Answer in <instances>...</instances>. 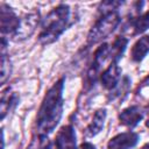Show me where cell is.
<instances>
[{
    "label": "cell",
    "mask_w": 149,
    "mask_h": 149,
    "mask_svg": "<svg viewBox=\"0 0 149 149\" xmlns=\"http://www.w3.org/2000/svg\"><path fill=\"white\" fill-rule=\"evenodd\" d=\"M148 52H149V35H143L133 44L130 50V59L134 63H140L144 59Z\"/></svg>",
    "instance_id": "cell-11"
},
{
    "label": "cell",
    "mask_w": 149,
    "mask_h": 149,
    "mask_svg": "<svg viewBox=\"0 0 149 149\" xmlns=\"http://www.w3.org/2000/svg\"><path fill=\"white\" fill-rule=\"evenodd\" d=\"M0 24L1 35L3 37H6V35L13 37L21 24V19L15 14L14 9L5 2H1L0 5Z\"/></svg>",
    "instance_id": "cell-4"
},
{
    "label": "cell",
    "mask_w": 149,
    "mask_h": 149,
    "mask_svg": "<svg viewBox=\"0 0 149 149\" xmlns=\"http://www.w3.org/2000/svg\"><path fill=\"white\" fill-rule=\"evenodd\" d=\"M121 22V16L118 10L100 14L99 19L92 26L87 34V44L93 45L102 42L108 36H111L114 30L119 27Z\"/></svg>",
    "instance_id": "cell-3"
},
{
    "label": "cell",
    "mask_w": 149,
    "mask_h": 149,
    "mask_svg": "<svg viewBox=\"0 0 149 149\" xmlns=\"http://www.w3.org/2000/svg\"><path fill=\"white\" fill-rule=\"evenodd\" d=\"M72 23L73 20L70 6L59 3L42 19L38 42L42 45L54 43Z\"/></svg>",
    "instance_id": "cell-2"
},
{
    "label": "cell",
    "mask_w": 149,
    "mask_h": 149,
    "mask_svg": "<svg viewBox=\"0 0 149 149\" xmlns=\"http://www.w3.org/2000/svg\"><path fill=\"white\" fill-rule=\"evenodd\" d=\"M12 73V63L9 61V57L6 52H1V74H0V83L3 85L6 80L10 77Z\"/></svg>",
    "instance_id": "cell-16"
},
{
    "label": "cell",
    "mask_w": 149,
    "mask_h": 149,
    "mask_svg": "<svg viewBox=\"0 0 149 149\" xmlns=\"http://www.w3.org/2000/svg\"><path fill=\"white\" fill-rule=\"evenodd\" d=\"M147 86H149V74L148 76H146L143 79H142V81H141V84H140V88H143V87H147Z\"/></svg>",
    "instance_id": "cell-19"
},
{
    "label": "cell",
    "mask_w": 149,
    "mask_h": 149,
    "mask_svg": "<svg viewBox=\"0 0 149 149\" xmlns=\"http://www.w3.org/2000/svg\"><path fill=\"white\" fill-rule=\"evenodd\" d=\"M143 116H144L143 109L136 105H133L120 112L119 121L122 126L127 128H134L140 123V121H142Z\"/></svg>",
    "instance_id": "cell-9"
},
{
    "label": "cell",
    "mask_w": 149,
    "mask_h": 149,
    "mask_svg": "<svg viewBox=\"0 0 149 149\" xmlns=\"http://www.w3.org/2000/svg\"><path fill=\"white\" fill-rule=\"evenodd\" d=\"M132 29L134 35L143 34L149 29V10L134 17V20L132 21Z\"/></svg>",
    "instance_id": "cell-15"
},
{
    "label": "cell",
    "mask_w": 149,
    "mask_h": 149,
    "mask_svg": "<svg viewBox=\"0 0 149 149\" xmlns=\"http://www.w3.org/2000/svg\"><path fill=\"white\" fill-rule=\"evenodd\" d=\"M29 149H58L55 141H50L45 135H38V140H36Z\"/></svg>",
    "instance_id": "cell-17"
},
{
    "label": "cell",
    "mask_w": 149,
    "mask_h": 149,
    "mask_svg": "<svg viewBox=\"0 0 149 149\" xmlns=\"http://www.w3.org/2000/svg\"><path fill=\"white\" fill-rule=\"evenodd\" d=\"M141 149H149V142H147L146 144H143V146L141 147Z\"/></svg>",
    "instance_id": "cell-20"
},
{
    "label": "cell",
    "mask_w": 149,
    "mask_h": 149,
    "mask_svg": "<svg viewBox=\"0 0 149 149\" xmlns=\"http://www.w3.org/2000/svg\"><path fill=\"white\" fill-rule=\"evenodd\" d=\"M64 78L58 79L47 91L36 116L38 135L48 136L58 126L63 115V90Z\"/></svg>",
    "instance_id": "cell-1"
},
{
    "label": "cell",
    "mask_w": 149,
    "mask_h": 149,
    "mask_svg": "<svg viewBox=\"0 0 149 149\" xmlns=\"http://www.w3.org/2000/svg\"><path fill=\"white\" fill-rule=\"evenodd\" d=\"M146 127L147 128H149V118L147 119V121H146Z\"/></svg>",
    "instance_id": "cell-21"
},
{
    "label": "cell",
    "mask_w": 149,
    "mask_h": 149,
    "mask_svg": "<svg viewBox=\"0 0 149 149\" xmlns=\"http://www.w3.org/2000/svg\"><path fill=\"white\" fill-rule=\"evenodd\" d=\"M121 68L118 63H111L101 73L99 77L100 84L104 88L112 91L121 80Z\"/></svg>",
    "instance_id": "cell-7"
},
{
    "label": "cell",
    "mask_w": 149,
    "mask_h": 149,
    "mask_svg": "<svg viewBox=\"0 0 149 149\" xmlns=\"http://www.w3.org/2000/svg\"><path fill=\"white\" fill-rule=\"evenodd\" d=\"M140 140V136L135 132H123L113 136L108 143L107 149H132L134 148Z\"/></svg>",
    "instance_id": "cell-6"
},
{
    "label": "cell",
    "mask_w": 149,
    "mask_h": 149,
    "mask_svg": "<svg viewBox=\"0 0 149 149\" xmlns=\"http://www.w3.org/2000/svg\"><path fill=\"white\" fill-rule=\"evenodd\" d=\"M40 22V14L38 12H31L27 14L23 19H21V24L13 38L15 41H22L31 36V34L35 31L36 27L38 26Z\"/></svg>",
    "instance_id": "cell-5"
},
{
    "label": "cell",
    "mask_w": 149,
    "mask_h": 149,
    "mask_svg": "<svg viewBox=\"0 0 149 149\" xmlns=\"http://www.w3.org/2000/svg\"><path fill=\"white\" fill-rule=\"evenodd\" d=\"M78 149H97V148H95V146L93 143H91L88 141H85V142L80 143V146L78 147Z\"/></svg>",
    "instance_id": "cell-18"
},
{
    "label": "cell",
    "mask_w": 149,
    "mask_h": 149,
    "mask_svg": "<svg viewBox=\"0 0 149 149\" xmlns=\"http://www.w3.org/2000/svg\"><path fill=\"white\" fill-rule=\"evenodd\" d=\"M147 108H148V109H149V104H148V105H147Z\"/></svg>",
    "instance_id": "cell-22"
},
{
    "label": "cell",
    "mask_w": 149,
    "mask_h": 149,
    "mask_svg": "<svg viewBox=\"0 0 149 149\" xmlns=\"http://www.w3.org/2000/svg\"><path fill=\"white\" fill-rule=\"evenodd\" d=\"M107 116V112L105 108H99L94 112L93 118L91 120V122L87 125V127L84 130V134L86 137H93L95 135H98L105 125V120Z\"/></svg>",
    "instance_id": "cell-10"
},
{
    "label": "cell",
    "mask_w": 149,
    "mask_h": 149,
    "mask_svg": "<svg viewBox=\"0 0 149 149\" xmlns=\"http://www.w3.org/2000/svg\"><path fill=\"white\" fill-rule=\"evenodd\" d=\"M19 95L15 92H10L9 87L2 92L1 94V101H0V112H1V120L6 118V115L13 111L16 105L19 104Z\"/></svg>",
    "instance_id": "cell-13"
},
{
    "label": "cell",
    "mask_w": 149,
    "mask_h": 149,
    "mask_svg": "<svg viewBox=\"0 0 149 149\" xmlns=\"http://www.w3.org/2000/svg\"><path fill=\"white\" fill-rule=\"evenodd\" d=\"M128 45V38L125 36H116L114 41L109 44V51H108V59L111 63H119L120 58L122 57L123 52L126 51Z\"/></svg>",
    "instance_id": "cell-12"
},
{
    "label": "cell",
    "mask_w": 149,
    "mask_h": 149,
    "mask_svg": "<svg viewBox=\"0 0 149 149\" xmlns=\"http://www.w3.org/2000/svg\"><path fill=\"white\" fill-rule=\"evenodd\" d=\"M130 79L129 77L125 76L123 78H121V80L119 81V84L111 91V94L108 95L109 100H122L129 92L130 88Z\"/></svg>",
    "instance_id": "cell-14"
},
{
    "label": "cell",
    "mask_w": 149,
    "mask_h": 149,
    "mask_svg": "<svg viewBox=\"0 0 149 149\" xmlns=\"http://www.w3.org/2000/svg\"><path fill=\"white\" fill-rule=\"evenodd\" d=\"M55 143L58 149H78L74 128L71 125H65L61 127L56 134Z\"/></svg>",
    "instance_id": "cell-8"
}]
</instances>
